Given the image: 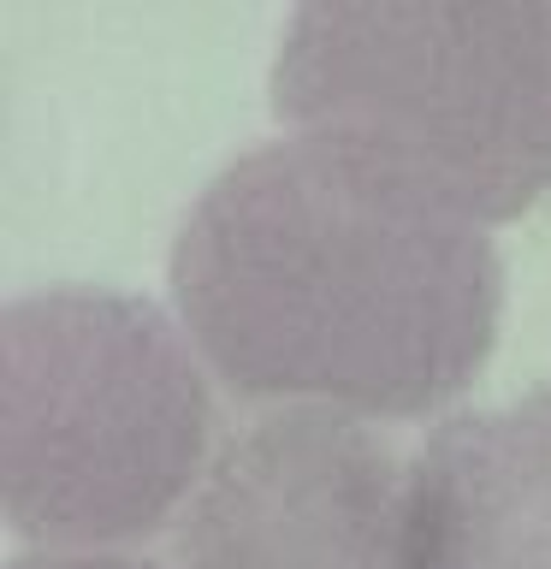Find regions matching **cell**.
Segmentation results:
<instances>
[{
  "label": "cell",
  "mask_w": 551,
  "mask_h": 569,
  "mask_svg": "<svg viewBox=\"0 0 551 569\" xmlns=\"http://www.w3.org/2000/svg\"><path fill=\"white\" fill-rule=\"evenodd\" d=\"M267 89L284 137L474 226H504L551 190V7H297Z\"/></svg>",
  "instance_id": "cell-2"
},
{
  "label": "cell",
  "mask_w": 551,
  "mask_h": 569,
  "mask_svg": "<svg viewBox=\"0 0 551 569\" xmlns=\"http://www.w3.org/2000/svg\"><path fill=\"white\" fill-rule=\"evenodd\" d=\"M403 480L373 421L261 409L178 516V569H403Z\"/></svg>",
  "instance_id": "cell-4"
},
{
  "label": "cell",
  "mask_w": 551,
  "mask_h": 569,
  "mask_svg": "<svg viewBox=\"0 0 551 569\" xmlns=\"http://www.w3.org/2000/svg\"><path fill=\"white\" fill-rule=\"evenodd\" d=\"M403 569H551V386L444 416L409 451Z\"/></svg>",
  "instance_id": "cell-5"
},
{
  "label": "cell",
  "mask_w": 551,
  "mask_h": 569,
  "mask_svg": "<svg viewBox=\"0 0 551 569\" xmlns=\"http://www.w3.org/2000/svg\"><path fill=\"white\" fill-rule=\"evenodd\" d=\"M213 386L154 302L60 284L0 315V498L30 551H119L184 516L213 462Z\"/></svg>",
  "instance_id": "cell-3"
},
{
  "label": "cell",
  "mask_w": 551,
  "mask_h": 569,
  "mask_svg": "<svg viewBox=\"0 0 551 569\" xmlns=\"http://www.w3.org/2000/svg\"><path fill=\"white\" fill-rule=\"evenodd\" d=\"M167 273L208 373L267 409L433 416L474 386L504 320L487 226L297 137L213 178Z\"/></svg>",
  "instance_id": "cell-1"
},
{
  "label": "cell",
  "mask_w": 551,
  "mask_h": 569,
  "mask_svg": "<svg viewBox=\"0 0 551 569\" xmlns=\"http://www.w3.org/2000/svg\"><path fill=\"white\" fill-rule=\"evenodd\" d=\"M12 569H154V563L124 558V551H24V558H12Z\"/></svg>",
  "instance_id": "cell-6"
}]
</instances>
